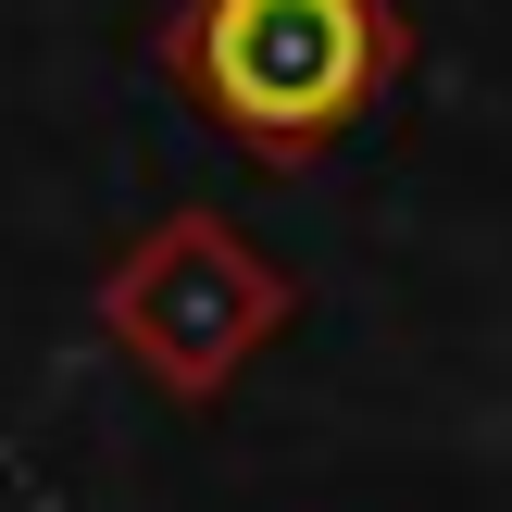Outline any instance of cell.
<instances>
[{
  "label": "cell",
  "mask_w": 512,
  "mask_h": 512,
  "mask_svg": "<svg viewBox=\"0 0 512 512\" xmlns=\"http://www.w3.org/2000/svg\"><path fill=\"white\" fill-rule=\"evenodd\" d=\"M88 313H100V338L125 350L138 388H163L175 413H213V400L300 325V275L275 263L238 213L188 200V213L138 225V238L100 263V300H88Z\"/></svg>",
  "instance_id": "2"
},
{
  "label": "cell",
  "mask_w": 512,
  "mask_h": 512,
  "mask_svg": "<svg viewBox=\"0 0 512 512\" xmlns=\"http://www.w3.org/2000/svg\"><path fill=\"white\" fill-rule=\"evenodd\" d=\"M150 50H163V88L225 150L300 175L413 75V13L400 0H175Z\"/></svg>",
  "instance_id": "1"
}]
</instances>
